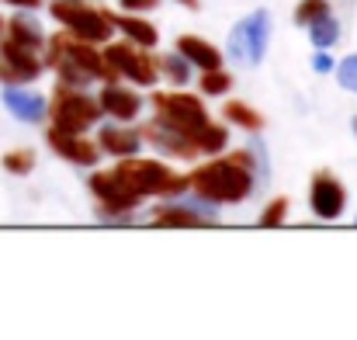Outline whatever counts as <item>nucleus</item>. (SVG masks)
<instances>
[{"instance_id": "f257e3e1", "label": "nucleus", "mask_w": 357, "mask_h": 340, "mask_svg": "<svg viewBox=\"0 0 357 340\" xmlns=\"http://www.w3.org/2000/svg\"><path fill=\"white\" fill-rule=\"evenodd\" d=\"M153 108L160 125L188 135L198 153H219L229 139V132L222 125H212L205 105L191 94H153Z\"/></svg>"}, {"instance_id": "f03ea898", "label": "nucleus", "mask_w": 357, "mask_h": 340, "mask_svg": "<svg viewBox=\"0 0 357 340\" xmlns=\"http://www.w3.org/2000/svg\"><path fill=\"white\" fill-rule=\"evenodd\" d=\"M253 174L257 170L250 167V153H236V156H222V160L202 163L188 177V188H195L202 202L233 205V202H243L253 191Z\"/></svg>"}, {"instance_id": "7ed1b4c3", "label": "nucleus", "mask_w": 357, "mask_h": 340, "mask_svg": "<svg viewBox=\"0 0 357 340\" xmlns=\"http://www.w3.org/2000/svg\"><path fill=\"white\" fill-rule=\"evenodd\" d=\"M45 66H52L59 73V84H70V87H84L91 80H115L119 77L91 42H80L73 35H52L49 38Z\"/></svg>"}, {"instance_id": "20e7f679", "label": "nucleus", "mask_w": 357, "mask_h": 340, "mask_svg": "<svg viewBox=\"0 0 357 340\" xmlns=\"http://www.w3.org/2000/svg\"><path fill=\"white\" fill-rule=\"evenodd\" d=\"M115 174H119V181L128 188V191H135L139 198H146V195H181V191H188V177H177L167 163H156V160H142V156H121V163L115 167Z\"/></svg>"}, {"instance_id": "39448f33", "label": "nucleus", "mask_w": 357, "mask_h": 340, "mask_svg": "<svg viewBox=\"0 0 357 340\" xmlns=\"http://www.w3.org/2000/svg\"><path fill=\"white\" fill-rule=\"evenodd\" d=\"M45 112L52 118V128H63V132H87L91 125H98L101 118V105L94 98H87L80 87H70V84H59L52 101L45 105Z\"/></svg>"}, {"instance_id": "423d86ee", "label": "nucleus", "mask_w": 357, "mask_h": 340, "mask_svg": "<svg viewBox=\"0 0 357 340\" xmlns=\"http://www.w3.org/2000/svg\"><path fill=\"white\" fill-rule=\"evenodd\" d=\"M49 14L73 35V38H80V42H108V35H112V14H101V10H94V7H87L84 0H52V7H49Z\"/></svg>"}, {"instance_id": "0eeeda50", "label": "nucleus", "mask_w": 357, "mask_h": 340, "mask_svg": "<svg viewBox=\"0 0 357 340\" xmlns=\"http://www.w3.org/2000/svg\"><path fill=\"white\" fill-rule=\"evenodd\" d=\"M267 35H271V17L267 10H253L229 31V56L243 66H257L267 52Z\"/></svg>"}, {"instance_id": "6e6552de", "label": "nucleus", "mask_w": 357, "mask_h": 340, "mask_svg": "<svg viewBox=\"0 0 357 340\" xmlns=\"http://www.w3.org/2000/svg\"><path fill=\"white\" fill-rule=\"evenodd\" d=\"M105 63L119 73V77H128L132 84H142V87H149V84H156V59L153 56H146L139 45H132V42H112L108 49H105Z\"/></svg>"}, {"instance_id": "1a4fd4ad", "label": "nucleus", "mask_w": 357, "mask_h": 340, "mask_svg": "<svg viewBox=\"0 0 357 340\" xmlns=\"http://www.w3.org/2000/svg\"><path fill=\"white\" fill-rule=\"evenodd\" d=\"M42 70H45V63L35 56V49H24V45H17V42H3L0 45V80L3 84H31V80H38L42 77Z\"/></svg>"}, {"instance_id": "9d476101", "label": "nucleus", "mask_w": 357, "mask_h": 340, "mask_svg": "<svg viewBox=\"0 0 357 340\" xmlns=\"http://www.w3.org/2000/svg\"><path fill=\"white\" fill-rule=\"evenodd\" d=\"M91 191L98 195L101 212H108V216H125V212H132V209L139 205V195H135V191H128V188L121 184L115 170L91 174Z\"/></svg>"}, {"instance_id": "9b49d317", "label": "nucleus", "mask_w": 357, "mask_h": 340, "mask_svg": "<svg viewBox=\"0 0 357 340\" xmlns=\"http://www.w3.org/2000/svg\"><path fill=\"white\" fill-rule=\"evenodd\" d=\"M309 202H312V212H316L319 219L333 223V219H340V216H344V205H347V191H344V184H340V181H337L333 174L319 170V174L312 177V188H309Z\"/></svg>"}, {"instance_id": "f8f14e48", "label": "nucleus", "mask_w": 357, "mask_h": 340, "mask_svg": "<svg viewBox=\"0 0 357 340\" xmlns=\"http://www.w3.org/2000/svg\"><path fill=\"white\" fill-rule=\"evenodd\" d=\"M49 146H52L63 160H70V163H77V167H94L98 156H101V146L91 142V139H84V132L49 128Z\"/></svg>"}, {"instance_id": "ddd939ff", "label": "nucleus", "mask_w": 357, "mask_h": 340, "mask_svg": "<svg viewBox=\"0 0 357 340\" xmlns=\"http://www.w3.org/2000/svg\"><path fill=\"white\" fill-rule=\"evenodd\" d=\"M149 142H156L163 153H170V156H181V160H191V156H198V149H195V142L188 139V135H181V132H174V128H167V125H160V121H153L146 132H142Z\"/></svg>"}, {"instance_id": "4468645a", "label": "nucleus", "mask_w": 357, "mask_h": 340, "mask_svg": "<svg viewBox=\"0 0 357 340\" xmlns=\"http://www.w3.org/2000/svg\"><path fill=\"white\" fill-rule=\"evenodd\" d=\"M3 105L7 112L21 121H42L45 118V98L42 94H31V91H17V84L10 91H3Z\"/></svg>"}, {"instance_id": "2eb2a0df", "label": "nucleus", "mask_w": 357, "mask_h": 340, "mask_svg": "<svg viewBox=\"0 0 357 340\" xmlns=\"http://www.w3.org/2000/svg\"><path fill=\"white\" fill-rule=\"evenodd\" d=\"M101 112H108L112 118H135L139 108H142V98L135 94V91H121V87H105L101 91Z\"/></svg>"}, {"instance_id": "dca6fc26", "label": "nucleus", "mask_w": 357, "mask_h": 340, "mask_svg": "<svg viewBox=\"0 0 357 340\" xmlns=\"http://www.w3.org/2000/svg\"><path fill=\"white\" fill-rule=\"evenodd\" d=\"M177 52H181L188 63L202 66V70H215V66H222L219 49L208 45V42H202V38H195V35H181V38H177Z\"/></svg>"}, {"instance_id": "f3484780", "label": "nucleus", "mask_w": 357, "mask_h": 340, "mask_svg": "<svg viewBox=\"0 0 357 340\" xmlns=\"http://www.w3.org/2000/svg\"><path fill=\"white\" fill-rule=\"evenodd\" d=\"M139 132L132 128H119V125H101V135H98V146L105 153H115V156H132L139 153Z\"/></svg>"}, {"instance_id": "a211bd4d", "label": "nucleus", "mask_w": 357, "mask_h": 340, "mask_svg": "<svg viewBox=\"0 0 357 340\" xmlns=\"http://www.w3.org/2000/svg\"><path fill=\"white\" fill-rule=\"evenodd\" d=\"M112 24L119 28L121 35H128V42H132V45H139V49H149V45H156V42H160L156 28H153L149 21H142V17L121 14V17H112Z\"/></svg>"}, {"instance_id": "6ab92c4d", "label": "nucleus", "mask_w": 357, "mask_h": 340, "mask_svg": "<svg viewBox=\"0 0 357 340\" xmlns=\"http://www.w3.org/2000/svg\"><path fill=\"white\" fill-rule=\"evenodd\" d=\"M7 31H10V42H17V45H24V49H42V45H45L42 28H38L28 14H14L10 24H7Z\"/></svg>"}, {"instance_id": "aec40b11", "label": "nucleus", "mask_w": 357, "mask_h": 340, "mask_svg": "<svg viewBox=\"0 0 357 340\" xmlns=\"http://www.w3.org/2000/svg\"><path fill=\"white\" fill-rule=\"evenodd\" d=\"M156 226H174V229H205L208 226V216H198L184 205H174V209H160L156 216Z\"/></svg>"}, {"instance_id": "412c9836", "label": "nucleus", "mask_w": 357, "mask_h": 340, "mask_svg": "<svg viewBox=\"0 0 357 340\" xmlns=\"http://www.w3.org/2000/svg\"><path fill=\"white\" fill-rule=\"evenodd\" d=\"M309 31H312V45H316V49H330V45L340 38V24H337L333 14L316 17V21L309 24Z\"/></svg>"}, {"instance_id": "4be33fe9", "label": "nucleus", "mask_w": 357, "mask_h": 340, "mask_svg": "<svg viewBox=\"0 0 357 340\" xmlns=\"http://www.w3.org/2000/svg\"><path fill=\"white\" fill-rule=\"evenodd\" d=\"M222 114L229 118V121H236V125H243V128H250V132H257V128H264V114L253 112L250 105H243V101H229L226 108H222Z\"/></svg>"}, {"instance_id": "5701e85b", "label": "nucleus", "mask_w": 357, "mask_h": 340, "mask_svg": "<svg viewBox=\"0 0 357 340\" xmlns=\"http://www.w3.org/2000/svg\"><path fill=\"white\" fill-rule=\"evenodd\" d=\"M167 77H170V84H177V87H184L188 80H191V70H188V59L177 52V56H163L160 63H156Z\"/></svg>"}, {"instance_id": "b1692460", "label": "nucleus", "mask_w": 357, "mask_h": 340, "mask_svg": "<svg viewBox=\"0 0 357 340\" xmlns=\"http://www.w3.org/2000/svg\"><path fill=\"white\" fill-rule=\"evenodd\" d=\"M31 167H35V153H31V149L3 153V170H7V174H31Z\"/></svg>"}, {"instance_id": "393cba45", "label": "nucleus", "mask_w": 357, "mask_h": 340, "mask_svg": "<svg viewBox=\"0 0 357 340\" xmlns=\"http://www.w3.org/2000/svg\"><path fill=\"white\" fill-rule=\"evenodd\" d=\"M229 84H233V80H229V73H222V66L205 70V77H202V91H205V94H212V98H215V94H226V91H229Z\"/></svg>"}, {"instance_id": "a878e982", "label": "nucleus", "mask_w": 357, "mask_h": 340, "mask_svg": "<svg viewBox=\"0 0 357 340\" xmlns=\"http://www.w3.org/2000/svg\"><path fill=\"white\" fill-rule=\"evenodd\" d=\"M323 14H330V3H326V0H302L298 10H295V21H298V24H312V21L323 17Z\"/></svg>"}, {"instance_id": "bb28decb", "label": "nucleus", "mask_w": 357, "mask_h": 340, "mask_svg": "<svg viewBox=\"0 0 357 340\" xmlns=\"http://www.w3.org/2000/svg\"><path fill=\"white\" fill-rule=\"evenodd\" d=\"M284 216H288V198H274L264 212H260V226L264 229H274L284 223Z\"/></svg>"}, {"instance_id": "cd10ccee", "label": "nucleus", "mask_w": 357, "mask_h": 340, "mask_svg": "<svg viewBox=\"0 0 357 340\" xmlns=\"http://www.w3.org/2000/svg\"><path fill=\"white\" fill-rule=\"evenodd\" d=\"M337 80H340L347 91H354L357 94V56H347V59L337 66Z\"/></svg>"}, {"instance_id": "c85d7f7f", "label": "nucleus", "mask_w": 357, "mask_h": 340, "mask_svg": "<svg viewBox=\"0 0 357 340\" xmlns=\"http://www.w3.org/2000/svg\"><path fill=\"white\" fill-rule=\"evenodd\" d=\"M119 3L125 7V10H153L160 0H119Z\"/></svg>"}, {"instance_id": "c756f323", "label": "nucleus", "mask_w": 357, "mask_h": 340, "mask_svg": "<svg viewBox=\"0 0 357 340\" xmlns=\"http://www.w3.org/2000/svg\"><path fill=\"white\" fill-rule=\"evenodd\" d=\"M312 70H316V73H330V70H333V59H330L326 52H319V56L312 59Z\"/></svg>"}, {"instance_id": "7c9ffc66", "label": "nucleus", "mask_w": 357, "mask_h": 340, "mask_svg": "<svg viewBox=\"0 0 357 340\" xmlns=\"http://www.w3.org/2000/svg\"><path fill=\"white\" fill-rule=\"evenodd\" d=\"M7 3H14V7H21V10H31V7H38L42 0H7Z\"/></svg>"}, {"instance_id": "2f4dec72", "label": "nucleus", "mask_w": 357, "mask_h": 340, "mask_svg": "<svg viewBox=\"0 0 357 340\" xmlns=\"http://www.w3.org/2000/svg\"><path fill=\"white\" fill-rule=\"evenodd\" d=\"M177 3H184L188 10H198V0H177Z\"/></svg>"}, {"instance_id": "473e14b6", "label": "nucleus", "mask_w": 357, "mask_h": 340, "mask_svg": "<svg viewBox=\"0 0 357 340\" xmlns=\"http://www.w3.org/2000/svg\"><path fill=\"white\" fill-rule=\"evenodd\" d=\"M354 132H357V118H354Z\"/></svg>"}, {"instance_id": "72a5a7b5", "label": "nucleus", "mask_w": 357, "mask_h": 340, "mask_svg": "<svg viewBox=\"0 0 357 340\" xmlns=\"http://www.w3.org/2000/svg\"><path fill=\"white\" fill-rule=\"evenodd\" d=\"M0 31H3V21H0Z\"/></svg>"}]
</instances>
